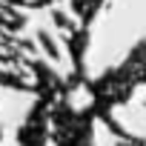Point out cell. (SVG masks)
Returning <instances> with one entry per match:
<instances>
[{"mask_svg":"<svg viewBox=\"0 0 146 146\" xmlns=\"http://www.w3.org/2000/svg\"><path fill=\"white\" fill-rule=\"evenodd\" d=\"M137 83H146V40H140L132 54L112 72L100 75L98 80L89 83L92 89V100H95V115L109 117V109L123 103Z\"/></svg>","mask_w":146,"mask_h":146,"instance_id":"6da1fadb","label":"cell"},{"mask_svg":"<svg viewBox=\"0 0 146 146\" xmlns=\"http://www.w3.org/2000/svg\"><path fill=\"white\" fill-rule=\"evenodd\" d=\"M66 112H69V109H66ZM89 115H92V112H83V115H72V112H69V120H75V123H89ZM54 123L72 126V123H66V117H63V115H54ZM80 137H83V140H89L92 135L80 132V126H78L75 132H60V140H80Z\"/></svg>","mask_w":146,"mask_h":146,"instance_id":"7a4b0ae2","label":"cell"},{"mask_svg":"<svg viewBox=\"0 0 146 146\" xmlns=\"http://www.w3.org/2000/svg\"><path fill=\"white\" fill-rule=\"evenodd\" d=\"M100 3H103V0H75V3H72V9H75V15L80 17V23H83V26H89V23L95 20V15H98Z\"/></svg>","mask_w":146,"mask_h":146,"instance_id":"3957f363","label":"cell"}]
</instances>
